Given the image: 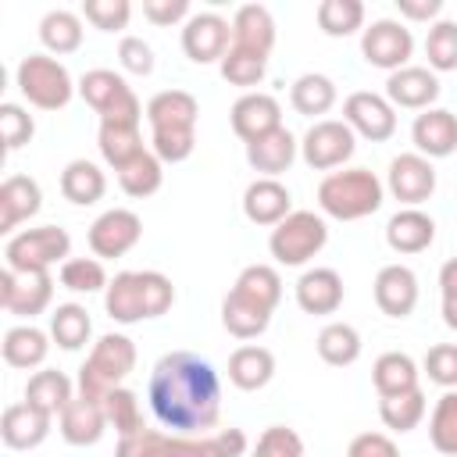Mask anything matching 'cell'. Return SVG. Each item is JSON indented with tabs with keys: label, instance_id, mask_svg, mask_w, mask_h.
<instances>
[{
	"label": "cell",
	"instance_id": "obj_56",
	"mask_svg": "<svg viewBox=\"0 0 457 457\" xmlns=\"http://www.w3.org/2000/svg\"><path fill=\"white\" fill-rule=\"evenodd\" d=\"M439 293H443V321L457 332V257L439 268Z\"/></svg>",
	"mask_w": 457,
	"mask_h": 457
},
{
	"label": "cell",
	"instance_id": "obj_2",
	"mask_svg": "<svg viewBox=\"0 0 457 457\" xmlns=\"http://www.w3.org/2000/svg\"><path fill=\"white\" fill-rule=\"evenodd\" d=\"M282 300V278L271 264H246L221 300V325L236 339H257Z\"/></svg>",
	"mask_w": 457,
	"mask_h": 457
},
{
	"label": "cell",
	"instance_id": "obj_25",
	"mask_svg": "<svg viewBox=\"0 0 457 457\" xmlns=\"http://www.w3.org/2000/svg\"><path fill=\"white\" fill-rule=\"evenodd\" d=\"M243 214L253 225L275 228L282 218L293 214V196L278 179H253L243 193Z\"/></svg>",
	"mask_w": 457,
	"mask_h": 457
},
{
	"label": "cell",
	"instance_id": "obj_58",
	"mask_svg": "<svg viewBox=\"0 0 457 457\" xmlns=\"http://www.w3.org/2000/svg\"><path fill=\"white\" fill-rule=\"evenodd\" d=\"M396 7L411 21H432L443 11V0H396Z\"/></svg>",
	"mask_w": 457,
	"mask_h": 457
},
{
	"label": "cell",
	"instance_id": "obj_10",
	"mask_svg": "<svg viewBox=\"0 0 457 457\" xmlns=\"http://www.w3.org/2000/svg\"><path fill=\"white\" fill-rule=\"evenodd\" d=\"M79 96L100 114V121H136L143 118V104L132 93V86L111 71V68H93L79 79Z\"/></svg>",
	"mask_w": 457,
	"mask_h": 457
},
{
	"label": "cell",
	"instance_id": "obj_18",
	"mask_svg": "<svg viewBox=\"0 0 457 457\" xmlns=\"http://www.w3.org/2000/svg\"><path fill=\"white\" fill-rule=\"evenodd\" d=\"M143 236V218L129 207H111L89 225V250L96 257H125Z\"/></svg>",
	"mask_w": 457,
	"mask_h": 457
},
{
	"label": "cell",
	"instance_id": "obj_17",
	"mask_svg": "<svg viewBox=\"0 0 457 457\" xmlns=\"http://www.w3.org/2000/svg\"><path fill=\"white\" fill-rule=\"evenodd\" d=\"M386 189L403 204V207H421L436 193V168L428 157L414 154H396L386 171Z\"/></svg>",
	"mask_w": 457,
	"mask_h": 457
},
{
	"label": "cell",
	"instance_id": "obj_35",
	"mask_svg": "<svg viewBox=\"0 0 457 457\" xmlns=\"http://www.w3.org/2000/svg\"><path fill=\"white\" fill-rule=\"evenodd\" d=\"M25 400H29L32 407H39L43 414L61 418L64 407L75 400L71 378H68L64 371H57V368H43V371H36V375L25 382Z\"/></svg>",
	"mask_w": 457,
	"mask_h": 457
},
{
	"label": "cell",
	"instance_id": "obj_12",
	"mask_svg": "<svg viewBox=\"0 0 457 457\" xmlns=\"http://www.w3.org/2000/svg\"><path fill=\"white\" fill-rule=\"evenodd\" d=\"M361 54L371 68H382V71H400L407 68L411 54H414V36L403 21L396 18H378L371 21L364 32H361Z\"/></svg>",
	"mask_w": 457,
	"mask_h": 457
},
{
	"label": "cell",
	"instance_id": "obj_5",
	"mask_svg": "<svg viewBox=\"0 0 457 457\" xmlns=\"http://www.w3.org/2000/svg\"><path fill=\"white\" fill-rule=\"evenodd\" d=\"M382 196H386V186L368 168L328 171L318 186V207L336 221H361L375 214L382 207Z\"/></svg>",
	"mask_w": 457,
	"mask_h": 457
},
{
	"label": "cell",
	"instance_id": "obj_49",
	"mask_svg": "<svg viewBox=\"0 0 457 457\" xmlns=\"http://www.w3.org/2000/svg\"><path fill=\"white\" fill-rule=\"evenodd\" d=\"M250 457H303V439H300V432L289 428V425H268V428L257 436Z\"/></svg>",
	"mask_w": 457,
	"mask_h": 457
},
{
	"label": "cell",
	"instance_id": "obj_38",
	"mask_svg": "<svg viewBox=\"0 0 457 457\" xmlns=\"http://www.w3.org/2000/svg\"><path fill=\"white\" fill-rule=\"evenodd\" d=\"M314 346H318V357L325 361V364H332V368H350L357 357H361V332L350 325V321H328L321 332H318V339H314Z\"/></svg>",
	"mask_w": 457,
	"mask_h": 457
},
{
	"label": "cell",
	"instance_id": "obj_52",
	"mask_svg": "<svg viewBox=\"0 0 457 457\" xmlns=\"http://www.w3.org/2000/svg\"><path fill=\"white\" fill-rule=\"evenodd\" d=\"M421 368H425L428 382H436L443 389H457V343H436V346H428Z\"/></svg>",
	"mask_w": 457,
	"mask_h": 457
},
{
	"label": "cell",
	"instance_id": "obj_37",
	"mask_svg": "<svg viewBox=\"0 0 457 457\" xmlns=\"http://www.w3.org/2000/svg\"><path fill=\"white\" fill-rule=\"evenodd\" d=\"M336 82L328 79V75H321V71H307V75H300L296 82H293V89H289V104H293V111L296 114H303V118H321V114H328L332 107H336Z\"/></svg>",
	"mask_w": 457,
	"mask_h": 457
},
{
	"label": "cell",
	"instance_id": "obj_53",
	"mask_svg": "<svg viewBox=\"0 0 457 457\" xmlns=\"http://www.w3.org/2000/svg\"><path fill=\"white\" fill-rule=\"evenodd\" d=\"M118 61L132 75H150L154 71V50H150V43L143 36H125L118 43Z\"/></svg>",
	"mask_w": 457,
	"mask_h": 457
},
{
	"label": "cell",
	"instance_id": "obj_28",
	"mask_svg": "<svg viewBox=\"0 0 457 457\" xmlns=\"http://www.w3.org/2000/svg\"><path fill=\"white\" fill-rule=\"evenodd\" d=\"M296 150L300 143L293 139V132L282 125L253 143H246V164L253 171H261V179H278L282 171H289V164L296 161Z\"/></svg>",
	"mask_w": 457,
	"mask_h": 457
},
{
	"label": "cell",
	"instance_id": "obj_29",
	"mask_svg": "<svg viewBox=\"0 0 457 457\" xmlns=\"http://www.w3.org/2000/svg\"><path fill=\"white\" fill-rule=\"evenodd\" d=\"M57 428H61V439L71 443V446H93V443H100L104 432H107L104 403L86 400V396H75L64 407V414L57 418Z\"/></svg>",
	"mask_w": 457,
	"mask_h": 457
},
{
	"label": "cell",
	"instance_id": "obj_57",
	"mask_svg": "<svg viewBox=\"0 0 457 457\" xmlns=\"http://www.w3.org/2000/svg\"><path fill=\"white\" fill-rule=\"evenodd\" d=\"M211 450L214 457H243L246 453V432L243 428H221V432H211Z\"/></svg>",
	"mask_w": 457,
	"mask_h": 457
},
{
	"label": "cell",
	"instance_id": "obj_32",
	"mask_svg": "<svg viewBox=\"0 0 457 457\" xmlns=\"http://www.w3.org/2000/svg\"><path fill=\"white\" fill-rule=\"evenodd\" d=\"M0 350H4V361H7L11 368L32 371V368H39V364L46 361V353H50V336H46L43 328H36L32 321H29V325H14V328L4 332Z\"/></svg>",
	"mask_w": 457,
	"mask_h": 457
},
{
	"label": "cell",
	"instance_id": "obj_27",
	"mask_svg": "<svg viewBox=\"0 0 457 457\" xmlns=\"http://www.w3.org/2000/svg\"><path fill=\"white\" fill-rule=\"evenodd\" d=\"M436 239V221L421 207H400L386 221V243L393 253H421Z\"/></svg>",
	"mask_w": 457,
	"mask_h": 457
},
{
	"label": "cell",
	"instance_id": "obj_39",
	"mask_svg": "<svg viewBox=\"0 0 457 457\" xmlns=\"http://www.w3.org/2000/svg\"><path fill=\"white\" fill-rule=\"evenodd\" d=\"M39 43L57 57L75 54L82 46V18L75 11H64V7L46 11L39 21Z\"/></svg>",
	"mask_w": 457,
	"mask_h": 457
},
{
	"label": "cell",
	"instance_id": "obj_30",
	"mask_svg": "<svg viewBox=\"0 0 457 457\" xmlns=\"http://www.w3.org/2000/svg\"><path fill=\"white\" fill-rule=\"evenodd\" d=\"M232 46L268 57L275 46V18L264 4H243L232 18Z\"/></svg>",
	"mask_w": 457,
	"mask_h": 457
},
{
	"label": "cell",
	"instance_id": "obj_34",
	"mask_svg": "<svg viewBox=\"0 0 457 457\" xmlns=\"http://www.w3.org/2000/svg\"><path fill=\"white\" fill-rule=\"evenodd\" d=\"M371 382H375L378 400H382V396L411 393V389H418V364H414L411 353L389 350V353H382V357L371 364Z\"/></svg>",
	"mask_w": 457,
	"mask_h": 457
},
{
	"label": "cell",
	"instance_id": "obj_40",
	"mask_svg": "<svg viewBox=\"0 0 457 457\" xmlns=\"http://www.w3.org/2000/svg\"><path fill=\"white\" fill-rule=\"evenodd\" d=\"M161 182H164V161H161L154 150H143V154H136L125 168H118V186H121L129 196H136V200L154 196V193L161 189Z\"/></svg>",
	"mask_w": 457,
	"mask_h": 457
},
{
	"label": "cell",
	"instance_id": "obj_9",
	"mask_svg": "<svg viewBox=\"0 0 457 457\" xmlns=\"http://www.w3.org/2000/svg\"><path fill=\"white\" fill-rule=\"evenodd\" d=\"M71 253V236L61 225L21 228L4 246V268L11 271H50V264H64Z\"/></svg>",
	"mask_w": 457,
	"mask_h": 457
},
{
	"label": "cell",
	"instance_id": "obj_41",
	"mask_svg": "<svg viewBox=\"0 0 457 457\" xmlns=\"http://www.w3.org/2000/svg\"><path fill=\"white\" fill-rule=\"evenodd\" d=\"M89 336H93L89 311L82 303H57V311L50 314V339L61 350H82Z\"/></svg>",
	"mask_w": 457,
	"mask_h": 457
},
{
	"label": "cell",
	"instance_id": "obj_36",
	"mask_svg": "<svg viewBox=\"0 0 457 457\" xmlns=\"http://www.w3.org/2000/svg\"><path fill=\"white\" fill-rule=\"evenodd\" d=\"M96 146H100V157H104L114 171H118V168H125L136 154H143V150H146L136 121H100Z\"/></svg>",
	"mask_w": 457,
	"mask_h": 457
},
{
	"label": "cell",
	"instance_id": "obj_19",
	"mask_svg": "<svg viewBox=\"0 0 457 457\" xmlns=\"http://www.w3.org/2000/svg\"><path fill=\"white\" fill-rule=\"evenodd\" d=\"M443 86L436 79L432 68H421V64H407L400 71H393L386 79V100L393 107H407V111H428L436 100H439Z\"/></svg>",
	"mask_w": 457,
	"mask_h": 457
},
{
	"label": "cell",
	"instance_id": "obj_48",
	"mask_svg": "<svg viewBox=\"0 0 457 457\" xmlns=\"http://www.w3.org/2000/svg\"><path fill=\"white\" fill-rule=\"evenodd\" d=\"M61 286L71 293H100L107 289V271L100 257H68L61 264Z\"/></svg>",
	"mask_w": 457,
	"mask_h": 457
},
{
	"label": "cell",
	"instance_id": "obj_4",
	"mask_svg": "<svg viewBox=\"0 0 457 457\" xmlns=\"http://www.w3.org/2000/svg\"><path fill=\"white\" fill-rule=\"evenodd\" d=\"M175 303V286L161 271H118L104 289V307L118 325H136L168 314Z\"/></svg>",
	"mask_w": 457,
	"mask_h": 457
},
{
	"label": "cell",
	"instance_id": "obj_20",
	"mask_svg": "<svg viewBox=\"0 0 457 457\" xmlns=\"http://www.w3.org/2000/svg\"><path fill=\"white\" fill-rule=\"evenodd\" d=\"M228 118H232V132H236L243 143H253V139H261V136L282 129V107H278V100H275L271 93H253V89L243 93V96L232 104Z\"/></svg>",
	"mask_w": 457,
	"mask_h": 457
},
{
	"label": "cell",
	"instance_id": "obj_11",
	"mask_svg": "<svg viewBox=\"0 0 457 457\" xmlns=\"http://www.w3.org/2000/svg\"><path fill=\"white\" fill-rule=\"evenodd\" d=\"M357 150V136L346 121L339 118H321L314 121L303 139H300V157L307 168L314 171H332V168H343Z\"/></svg>",
	"mask_w": 457,
	"mask_h": 457
},
{
	"label": "cell",
	"instance_id": "obj_7",
	"mask_svg": "<svg viewBox=\"0 0 457 457\" xmlns=\"http://www.w3.org/2000/svg\"><path fill=\"white\" fill-rule=\"evenodd\" d=\"M325 243H328V225L314 211H293L268 236V250L275 264H286V268H303L311 257L325 250Z\"/></svg>",
	"mask_w": 457,
	"mask_h": 457
},
{
	"label": "cell",
	"instance_id": "obj_26",
	"mask_svg": "<svg viewBox=\"0 0 457 457\" xmlns=\"http://www.w3.org/2000/svg\"><path fill=\"white\" fill-rule=\"evenodd\" d=\"M43 189L32 175H7L0 186V232H14L21 221L39 214Z\"/></svg>",
	"mask_w": 457,
	"mask_h": 457
},
{
	"label": "cell",
	"instance_id": "obj_50",
	"mask_svg": "<svg viewBox=\"0 0 457 457\" xmlns=\"http://www.w3.org/2000/svg\"><path fill=\"white\" fill-rule=\"evenodd\" d=\"M0 136H4V150H21L32 136H36V121L21 104H0Z\"/></svg>",
	"mask_w": 457,
	"mask_h": 457
},
{
	"label": "cell",
	"instance_id": "obj_51",
	"mask_svg": "<svg viewBox=\"0 0 457 457\" xmlns=\"http://www.w3.org/2000/svg\"><path fill=\"white\" fill-rule=\"evenodd\" d=\"M82 14H86V21H89L93 29H100V32H118V29L129 25L132 4H129V0H86V4H82Z\"/></svg>",
	"mask_w": 457,
	"mask_h": 457
},
{
	"label": "cell",
	"instance_id": "obj_21",
	"mask_svg": "<svg viewBox=\"0 0 457 457\" xmlns=\"http://www.w3.org/2000/svg\"><path fill=\"white\" fill-rule=\"evenodd\" d=\"M375 307L389 318H407L418 307V275L407 264H386L375 275Z\"/></svg>",
	"mask_w": 457,
	"mask_h": 457
},
{
	"label": "cell",
	"instance_id": "obj_45",
	"mask_svg": "<svg viewBox=\"0 0 457 457\" xmlns=\"http://www.w3.org/2000/svg\"><path fill=\"white\" fill-rule=\"evenodd\" d=\"M218 71H221V79H225L228 86H239V89L250 93V86H257V82L264 79V71H268V57H257V54H250V50L228 46V54L221 57Z\"/></svg>",
	"mask_w": 457,
	"mask_h": 457
},
{
	"label": "cell",
	"instance_id": "obj_1",
	"mask_svg": "<svg viewBox=\"0 0 457 457\" xmlns=\"http://www.w3.org/2000/svg\"><path fill=\"white\" fill-rule=\"evenodd\" d=\"M146 396L154 418L179 436H207L221 414V378L211 361L189 350L157 357Z\"/></svg>",
	"mask_w": 457,
	"mask_h": 457
},
{
	"label": "cell",
	"instance_id": "obj_16",
	"mask_svg": "<svg viewBox=\"0 0 457 457\" xmlns=\"http://www.w3.org/2000/svg\"><path fill=\"white\" fill-rule=\"evenodd\" d=\"M232 39V25L218 14V11H200L189 14V21L182 25V50L193 64H221V57L228 54Z\"/></svg>",
	"mask_w": 457,
	"mask_h": 457
},
{
	"label": "cell",
	"instance_id": "obj_43",
	"mask_svg": "<svg viewBox=\"0 0 457 457\" xmlns=\"http://www.w3.org/2000/svg\"><path fill=\"white\" fill-rule=\"evenodd\" d=\"M314 18L325 36L343 39V36H353L357 29H364V4L361 0H321Z\"/></svg>",
	"mask_w": 457,
	"mask_h": 457
},
{
	"label": "cell",
	"instance_id": "obj_6",
	"mask_svg": "<svg viewBox=\"0 0 457 457\" xmlns=\"http://www.w3.org/2000/svg\"><path fill=\"white\" fill-rule=\"evenodd\" d=\"M136 368V343L121 332H107L93 343L86 364L79 368V396L86 400H104L111 389H118L129 371Z\"/></svg>",
	"mask_w": 457,
	"mask_h": 457
},
{
	"label": "cell",
	"instance_id": "obj_47",
	"mask_svg": "<svg viewBox=\"0 0 457 457\" xmlns=\"http://www.w3.org/2000/svg\"><path fill=\"white\" fill-rule=\"evenodd\" d=\"M425 57L432 71H457V21L439 18L425 36Z\"/></svg>",
	"mask_w": 457,
	"mask_h": 457
},
{
	"label": "cell",
	"instance_id": "obj_54",
	"mask_svg": "<svg viewBox=\"0 0 457 457\" xmlns=\"http://www.w3.org/2000/svg\"><path fill=\"white\" fill-rule=\"evenodd\" d=\"M346 457H400V450L386 432H361L350 439Z\"/></svg>",
	"mask_w": 457,
	"mask_h": 457
},
{
	"label": "cell",
	"instance_id": "obj_14",
	"mask_svg": "<svg viewBox=\"0 0 457 457\" xmlns=\"http://www.w3.org/2000/svg\"><path fill=\"white\" fill-rule=\"evenodd\" d=\"M54 300V278L50 271H0V307L18 318H36Z\"/></svg>",
	"mask_w": 457,
	"mask_h": 457
},
{
	"label": "cell",
	"instance_id": "obj_13",
	"mask_svg": "<svg viewBox=\"0 0 457 457\" xmlns=\"http://www.w3.org/2000/svg\"><path fill=\"white\" fill-rule=\"evenodd\" d=\"M114 457H214L207 436H179L161 428H139L118 439Z\"/></svg>",
	"mask_w": 457,
	"mask_h": 457
},
{
	"label": "cell",
	"instance_id": "obj_22",
	"mask_svg": "<svg viewBox=\"0 0 457 457\" xmlns=\"http://www.w3.org/2000/svg\"><path fill=\"white\" fill-rule=\"evenodd\" d=\"M411 139H414V150L428 161H439V157H450L457 150V114L446 111V107H428L414 118L411 125Z\"/></svg>",
	"mask_w": 457,
	"mask_h": 457
},
{
	"label": "cell",
	"instance_id": "obj_8",
	"mask_svg": "<svg viewBox=\"0 0 457 457\" xmlns=\"http://www.w3.org/2000/svg\"><path fill=\"white\" fill-rule=\"evenodd\" d=\"M14 82H18L21 96H25L32 107H39V111H61V107H68V100H71L75 89H79V86L71 82L68 68H64L57 57H50V54H29V57L18 64Z\"/></svg>",
	"mask_w": 457,
	"mask_h": 457
},
{
	"label": "cell",
	"instance_id": "obj_31",
	"mask_svg": "<svg viewBox=\"0 0 457 457\" xmlns=\"http://www.w3.org/2000/svg\"><path fill=\"white\" fill-rule=\"evenodd\" d=\"M275 378V353L268 346H257V343H246V346H236L232 357H228V382L243 393H257L264 389L268 382Z\"/></svg>",
	"mask_w": 457,
	"mask_h": 457
},
{
	"label": "cell",
	"instance_id": "obj_23",
	"mask_svg": "<svg viewBox=\"0 0 457 457\" xmlns=\"http://www.w3.org/2000/svg\"><path fill=\"white\" fill-rule=\"evenodd\" d=\"M50 425H54L50 414H43V411L32 407L29 400H21V403L4 407V418H0V439H4L11 450H36V446L46 443Z\"/></svg>",
	"mask_w": 457,
	"mask_h": 457
},
{
	"label": "cell",
	"instance_id": "obj_33",
	"mask_svg": "<svg viewBox=\"0 0 457 457\" xmlns=\"http://www.w3.org/2000/svg\"><path fill=\"white\" fill-rule=\"evenodd\" d=\"M61 193H64V200H71L75 207H89V204L104 200V193H107V175H104L93 161L75 157V161H68L64 171H61Z\"/></svg>",
	"mask_w": 457,
	"mask_h": 457
},
{
	"label": "cell",
	"instance_id": "obj_15",
	"mask_svg": "<svg viewBox=\"0 0 457 457\" xmlns=\"http://www.w3.org/2000/svg\"><path fill=\"white\" fill-rule=\"evenodd\" d=\"M343 121L353 129V136L371 139V143H386L396 132V107L371 89H357L343 100Z\"/></svg>",
	"mask_w": 457,
	"mask_h": 457
},
{
	"label": "cell",
	"instance_id": "obj_42",
	"mask_svg": "<svg viewBox=\"0 0 457 457\" xmlns=\"http://www.w3.org/2000/svg\"><path fill=\"white\" fill-rule=\"evenodd\" d=\"M425 411H428V403H425L421 386L411 389V393L382 396V400H378V418H382V425L393 428V432H414V428L421 425Z\"/></svg>",
	"mask_w": 457,
	"mask_h": 457
},
{
	"label": "cell",
	"instance_id": "obj_24",
	"mask_svg": "<svg viewBox=\"0 0 457 457\" xmlns=\"http://www.w3.org/2000/svg\"><path fill=\"white\" fill-rule=\"evenodd\" d=\"M343 278L336 268H307L296 278V307L303 314H336L343 307Z\"/></svg>",
	"mask_w": 457,
	"mask_h": 457
},
{
	"label": "cell",
	"instance_id": "obj_3",
	"mask_svg": "<svg viewBox=\"0 0 457 457\" xmlns=\"http://www.w3.org/2000/svg\"><path fill=\"white\" fill-rule=\"evenodd\" d=\"M196 118L200 104L186 89H161L146 104L150 121V150L164 164H182L196 146Z\"/></svg>",
	"mask_w": 457,
	"mask_h": 457
},
{
	"label": "cell",
	"instance_id": "obj_44",
	"mask_svg": "<svg viewBox=\"0 0 457 457\" xmlns=\"http://www.w3.org/2000/svg\"><path fill=\"white\" fill-rule=\"evenodd\" d=\"M428 443L439 453L457 457V389H446L436 400L432 418H428Z\"/></svg>",
	"mask_w": 457,
	"mask_h": 457
},
{
	"label": "cell",
	"instance_id": "obj_46",
	"mask_svg": "<svg viewBox=\"0 0 457 457\" xmlns=\"http://www.w3.org/2000/svg\"><path fill=\"white\" fill-rule=\"evenodd\" d=\"M100 403H104L107 425L118 432V439H121V436H132V432H139V428H143L139 400H136V393H132V389L118 386V389H111V393H107Z\"/></svg>",
	"mask_w": 457,
	"mask_h": 457
},
{
	"label": "cell",
	"instance_id": "obj_55",
	"mask_svg": "<svg viewBox=\"0 0 457 457\" xmlns=\"http://www.w3.org/2000/svg\"><path fill=\"white\" fill-rule=\"evenodd\" d=\"M143 18L161 29L179 25L182 18L189 21V0H143Z\"/></svg>",
	"mask_w": 457,
	"mask_h": 457
}]
</instances>
